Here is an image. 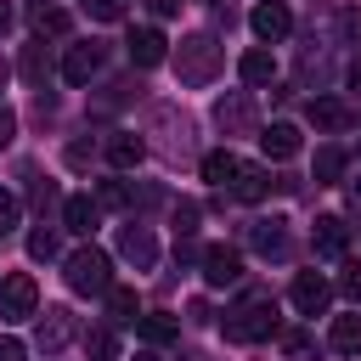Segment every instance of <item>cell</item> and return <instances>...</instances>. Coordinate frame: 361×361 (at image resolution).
I'll list each match as a JSON object with an SVG mask.
<instances>
[{
	"label": "cell",
	"instance_id": "1",
	"mask_svg": "<svg viewBox=\"0 0 361 361\" xmlns=\"http://www.w3.org/2000/svg\"><path fill=\"white\" fill-rule=\"evenodd\" d=\"M220 68H226V45H220L214 34H186V39H180V51H175L180 85H209Z\"/></svg>",
	"mask_w": 361,
	"mask_h": 361
},
{
	"label": "cell",
	"instance_id": "2",
	"mask_svg": "<svg viewBox=\"0 0 361 361\" xmlns=\"http://www.w3.org/2000/svg\"><path fill=\"white\" fill-rule=\"evenodd\" d=\"M220 327H226L231 344H259V338H271L282 327V316H276V299H243L237 310H226Z\"/></svg>",
	"mask_w": 361,
	"mask_h": 361
},
{
	"label": "cell",
	"instance_id": "3",
	"mask_svg": "<svg viewBox=\"0 0 361 361\" xmlns=\"http://www.w3.org/2000/svg\"><path fill=\"white\" fill-rule=\"evenodd\" d=\"M62 276H68L73 293H107L113 288V259L102 248H73L68 265H62Z\"/></svg>",
	"mask_w": 361,
	"mask_h": 361
},
{
	"label": "cell",
	"instance_id": "4",
	"mask_svg": "<svg viewBox=\"0 0 361 361\" xmlns=\"http://www.w3.org/2000/svg\"><path fill=\"white\" fill-rule=\"evenodd\" d=\"M28 316H39V288L28 271H11L0 282V322H28Z\"/></svg>",
	"mask_w": 361,
	"mask_h": 361
},
{
	"label": "cell",
	"instance_id": "5",
	"mask_svg": "<svg viewBox=\"0 0 361 361\" xmlns=\"http://www.w3.org/2000/svg\"><path fill=\"white\" fill-rule=\"evenodd\" d=\"M73 333H79V316H73L68 305H45V316H39V327H34V344H39L45 355H56V350L73 344Z\"/></svg>",
	"mask_w": 361,
	"mask_h": 361
},
{
	"label": "cell",
	"instance_id": "6",
	"mask_svg": "<svg viewBox=\"0 0 361 361\" xmlns=\"http://www.w3.org/2000/svg\"><path fill=\"white\" fill-rule=\"evenodd\" d=\"M237 276H243V248L209 243V248H203V282H209V288H231Z\"/></svg>",
	"mask_w": 361,
	"mask_h": 361
},
{
	"label": "cell",
	"instance_id": "7",
	"mask_svg": "<svg viewBox=\"0 0 361 361\" xmlns=\"http://www.w3.org/2000/svg\"><path fill=\"white\" fill-rule=\"evenodd\" d=\"M288 299H293V310H299V316H322V310H327V299H333V288H327V276L299 271V276H293V288H288Z\"/></svg>",
	"mask_w": 361,
	"mask_h": 361
},
{
	"label": "cell",
	"instance_id": "8",
	"mask_svg": "<svg viewBox=\"0 0 361 361\" xmlns=\"http://www.w3.org/2000/svg\"><path fill=\"white\" fill-rule=\"evenodd\" d=\"M248 28H254V34L265 39V45H276V39H282V34L293 28V11H288L282 0H259V6L248 11Z\"/></svg>",
	"mask_w": 361,
	"mask_h": 361
},
{
	"label": "cell",
	"instance_id": "9",
	"mask_svg": "<svg viewBox=\"0 0 361 361\" xmlns=\"http://www.w3.org/2000/svg\"><path fill=\"white\" fill-rule=\"evenodd\" d=\"M214 124H220L226 135H248V130H254V102H248V90L220 96V102H214Z\"/></svg>",
	"mask_w": 361,
	"mask_h": 361
},
{
	"label": "cell",
	"instance_id": "10",
	"mask_svg": "<svg viewBox=\"0 0 361 361\" xmlns=\"http://www.w3.org/2000/svg\"><path fill=\"white\" fill-rule=\"evenodd\" d=\"M164 56H169L164 28H152V23H147V28H130V62H135V68H158Z\"/></svg>",
	"mask_w": 361,
	"mask_h": 361
},
{
	"label": "cell",
	"instance_id": "11",
	"mask_svg": "<svg viewBox=\"0 0 361 361\" xmlns=\"http://www.w3.org/2000/svg\"><path fill=\"white\" fill-rule=\"evenodd\" d=\"M118 254H124L135 271H147V265L158 259V237H152L147 226H118Z\"/></svg>",
	"mask_w": 361,
	"mask_h": 361
},
{
	"label": "cell",
	"instance_id": "12",
	"mask_svg": "<svg viewBox=\"0 0 361 361\" xmlns=\"http://www.w3.org/2000/svg\"><path fill=\"white\" fill-rule=\"evenodd\" d=\"M310 243H316L322 259H344V248H350V226H344L338 214H322L316 231H310Z\"/></svg>",
	"mask_w": 361,
	"mask_h": 361
},
{
	"label": "cell",
	"instance_id": "13",
	"mask_svg": "<svg viewBox=\"0 0 361 361\" xmlns=\"http://www.w3.org/2000/svg\"><path fill=\"white\" fill-rule=\"evenodd\" d=\"M96 68H102V45H68V56H62V79L68 85H90Z\"/></svg>",
	"mask_w": 361,
	"mask_h": 361
},
{
	"label": "cell",
	"instance_id": "14",
	"mask_svg": "<svg viewBox=\"0 0 361 361\" xmlns=\"http://www.w3.org/2000/svg\"><path fill=\"white\" fill-rule=\"evenodd\" d=\"M271 192V169L265 164H237V175H231V197L237 203H259Z\"/></svg>",
	"mask_w": 361,
	"mask_h": 361
},
{
	"label": "cell",
	"instance_id": "15",
	"mask_svg": "<svg viewBox=\"0 0 361 361\" xmlns=\"http://www.w3.org/2000/svg\"><path fill=\"white\" fill-rule=\"evenodd\" d=\"M96 220H102V203H96L90 192H73V197L62 203V226H68V231L90 237V231H96Z\"/></svg>",
	"mask_w": 361,
	"mask_h": 361
},
{
	"label": "cell",
	"instance_id": "16",
	"mask_svg": "<svg viewBox=\"0 0 361 361\" xmlns=\"http://www.w3.org/2000/svg\"><path fill=\"white\" fill-rule=\"evenodd\" d=\"M310 124H316V130H350V124H355V107L338 102V96H316V102H310Z\"/></svg>",
	"mask_w": 361,
	"mask_h": 361
},
{
	"label": "cell",
	"instance_id": "17",
	"mask_svg": "<svg viewBox=\"0 0 361 361\" xmlns=\"http://www.w3.org/2000/svg\"><path fill=\"white\" fill-rule=\"evenodd\" d=\"M141 158H147V141H141V135H130V130L107 135V164H113V169H135Z\"/></svg>",
	"mask_w": 361,
	"mask_h": 361
},
{
	"label": "cell",
	"instance_id": "18",
	"mask_svg": "<svg viewBox=\"0 0 361 361\" xmlns=\"http://www.w3.org/2000/svg\"><path fill=\"white\" fill-rule=\"evenodd\" d=\"M135 333L158 350V344H175V338H180V322H175L169 310H152V316H135Z\"/></svg>",
	"mask_w": 361,
	"mask_h": 361
},
{
	"label": "cell",
	"instance_id": "19",
	"mask_svg": "<svg viewBox=\"0 0 361 361\" xmlns=\"http://www.w3.org/2000/svg\"><path fill=\"white\" fill-rule=\"evenodd\" d=\"M259 147H265V158H293V152H299V130L276 118V124L259 130Z\"/></svg>",
	"mask_w": 361,
	"mask_h": 361
},
{
	"label": "cell",
	"instance_id": "20",
	"mask_svg": "<svg viewBox=\"0 0 361 361\" xmlns=\"http://www.w3.org/2000/svg\"><path fill=\"white\" fill-rule=\"evenodd\" d=\"M237 73H243V85H271L276 79V56L271 51H243V62H237Z\"/></svg>",
	"mask_w": 361,
	"mask_h": 361
},
{
	"label": "cell",
	"instance_id": "21",
	"mask_svg": "<svg viewBox=\"0 0 361 361\" xmlns=\"http://www.w3.org/2000/svg\"><path fill=\"white\" fill-rule=\"evenodd\" d=\"M248 243H254L259 254H288V226H282V220H254V226H248Z\"/></svg>",
	"mask_w": 361,
	"mask_h": 361
},
{
	"label": "cell",
	"instance_id": "22",
	"mask_svg": "<svg viewBox=\"0 0 361 361\" xmlns=\"http://www.w3.org/2000/svg\"><path fill=\"white\" fill-rule=\"evenodd\" d=\"M327 344H333L338 355H361V316H333Z\"/></svg>",
	"mask_w": 361,
	"mask_h": 361
},
{
	"label": "cell",
	"instance_id": "23",
	"mask_svg": "<svg viewBox=\"0 0 361 361\" xmlns=\"http://www.w3.org/2000/svg\"><path fill=\"white\" fill-rule=\"evenodd\" d=\"M28 17H34V28H39V34H68V28H73V17H68L62 6H51V0H34V6H28Z\"/></svg>",
	"mask_w": 361,
	"mask_h": 361
},
{
	"label": "cell",
	"instance_id": "24",
	"mask_svg": "<svg viewBox=\"0 0 361 361\" xmlns=\"http://www.w3.org/2000/svg\"><path fill=\"white\" fill-rule=\"evenodd\" d=\"M237 164H243V158H237V152H226V147H220V152H203V180H209V186H231Z\"/></svg>",
	"mask_w": 361,
	"mask_h": 361
},
{
	"label": "cell",
	"instance_id": "25",
	"mask_svg": "<svg viewBox=\"0 0 361 361\" xmlns=\"http://www.w3.org/2000/svg\"><path fill=\"white\" fill-rule=\"evenodd\" d=\"M23 79H28L34 90H45V79H51V56H45V39H34V45L23 51Z\"/></svg>",
	"mask_w": 361,
	"mask_h": 361
},
{
	"label": "cell",
	"instance_id": "26",
	"mask_svg": "<svg viewBox=\"0 0 361 361\" xmlns=\"http://www.w3.org/2000/svg\"><path fill=\"white\" fill-rule=\"evenodd\" d=\"M338 175H344V152H338V147H322V152H316V169H310V180H316V186H333Z\"/></svg>",
	"mask_w": 361,
	"mask_h": 361
},
{
	"label": "cell",
	"instance_id": "27",
	"mask_svg": "<svg viewBox=\"0 0 361 361\" xmlns=\"http://www.w3.org/2000/svg\"><path fill=\"white\" fill-rule=\"evenodd\" d=\"M107 316H113V322H135V316H141L135 288H107Z\"/></svg>",
	"mask_w": 361,
	"mask_h": 361
},
{
	"label": "cell",
	"instance_id": "28",
	"mask_svg": "<svg viewBox=\"0 0 361 361\" xmlns=\"http://www.w3.org/2000/svg\"><path fill=\"white\" fill-rule=\"evenodd\" d=\"M85 355H90V361H113V355H118V344H113V333H107V327H96V333H85Z\"/></svg>",
	"mask_w": 361,
	"mask_h": 361
},
{
	"label": "cell",
	"instance_id": "29",
	"mask_svg": "<svg viewBox=\"0 0 361 361\" xmlns=\"http://www.w3.org/2000/svg\"><path fill=\"white\" fill-rule=\"evenodd\" d=\"M28 259H56V231H45V226H39V231L28 237Z\"/></svg>",
	"mask_w": 361,
	"mask_h": 361
},
{
	"label": "cell",
	"instance_id": "30",
	"mask_svg": "<svg viewBox=\"0 0 361 361\" xmlns=\"http://www.w3.org/2000/svg\"><path fill=\"white\" fill-rule=\"evenodd\" d=\"M96 203H107V209H124V203H130V186H124V180H102Z\"/></svg>",
	"mask_w": 361,
	"mask_h": 361
},
{
	"label": "cell",
	"instance_id": "31",
	"mask_svg": "<svg viewBox=\"0 0 361 361\" xmlns=\"http://www.w3.org/2000/svg\"><path fill=\"white\" fill-rule=\"evenodd\" d=\"M85 11H90L96 23H118V17H124V0H85Z\"/></svg>",
	"mask_w": 361,
	"mask_h": 361
},
{
	"label": "cell",
	"instance_id": "32",
	"mask_svg": "<svg viewBox=\"0 0 361 361\" xmlns=\"http://www.w3.org/2000/svg\"><path fill=\"white\" fill-rule=\"evenodd\" d=\"M175 231H180V237L197 231V203H180V209H175Z\"/></svg>",
	"mask_w": 361,
	"mask_h": 361
},
{
	"label": "cell",
	"instance_id": "33",
	"mask_svg": "<svg viewBox=\"0 0 361 361\" xmlns=\"http://www.w3.org/2000/svg\"><path fill=\"white\" fill-rule=\"evenodd\" d=\"M338 34H344L350 45H361V11H355V6H350V11L338 17Z\"/></svg>",
	"mask_w": 361,
	"mask_h": 361
},
{
	"label": "cell",
	"instance_id": "34",
	"mask_svg": "<svg viewBox=\"0 0 361 361\" xmlns=\"http://www.w3.org/2000/svg\"><path fill=\"white\" fill-rule=\"evenodd\" d=\"M338 293H344V299H361V265H344V276H338Z\"/></svg>",
	"mask_w": 361,
	"mask_h": 361
},
{
	"label": "cell",
	"instance_id": "35",
	"mask_svg": "<svg viewBox=\"0 0 361 361\" xmlns=\"http://www.w3.org/2000/svg\"><path fill=\"white\" fill-rule=\"evenodd\" d=\"M17 214H23V209H17V197H11V192H0V237L17 226Z\"/></svg>",
	"mask_w": 361,
	"mask_h": 361
},
{
	"label": "cell",
	"instance_id": "36",
	"mask_svg": "<svg viewBox=\"0 0 361 361\" xmlns=\"http://www.w3.org/2000/svg\"><path fill=\"white\" fill-rule=\"evenodd\" d=\"M0 361H28V344L6 333V338H0Z\"/></svg>",
	"mask_w": 361,
	"mask_h": 361
},
{
	"label": "cell",
	"instance_id": "37",
	"mask_svg": "<svg viewBox=\"0 0 361 361\" xmlns=\"http://www.w3.org/2000/svg\"><path fill=\"white\" fill-rule=\"evenodd\" d=\"M11 135H17V113L0 102V147H11Z\"/></svg>",
	"mask_w": 361,
	"mask_h": 361
},
{
	"label": "cell",
	"instance_id": "38",
	"mask_svg": "<svg viewBox=\"0 0 361 361\" xmlns=\"http://www.w3.org/2000/svg\"><path fill=\"white\" fill-rule=\"evenodd\" d=\"M68 164H73V169H85V164H90V147H85V141H73V147H68Z\"/></svg>",
	"mask_w": 361,
	"mask_h": 361
},
{
	"label": "cell",
	"instance_id": "39",
	"mask_svg": "<svg viewBox=\"0 0 361 361\" xmlns=\"http://www.w3.org/2000/svg\"><path fill=\"white\" fill-rule=\"evenodd\" d=\"M147 6H152V17H175L180 11V0H147Z\"/></svg>",
	"mask_w": 361,
	"mask_h": 361
},
{
	"label": "cell",
	"instance_id": "40",
	"mask_svg": "<svg viewBox=\"0 0 361 361\" xmlns=\"http://www.w3.org/2000/svg\"><path fill=\"white\" fill-rule=\"evenodd\" d=\"M344 85H350V90H355V96H361V56H355V62H350V68H344Z\"/></svg>",
	"mask_w": 361,
	"mask_h": 361
},
{
	"label": "cell",
	"instance_id": "41",
	"mask_svg": "<svg viewBox=\"0 0 361 361\" xmlns=\"http://www.w3.org/2000/svg\"><path fill=\"white\" fill-rule=\"evenodd\" d=\"M6 28H11V6L0 0V34H6Z\"/></svg>",
	"mask_w": 361,
	"mask_h": 361
},
{
	"label": "cell",
	"instance_id": "42",
	"mask_svg": "<svg viewBox=\"0 0 361 361\" xmlns=\"http://www.w3.org/2000/svg\"><path fill=\"white\" fill-rule=\"evenodd\" d=\"M6 79H11V62H6V56H0V90H6Z\"/></svg>",
	"mask_w": 361,
	"mask_h": 361
},
{
	"label": "cell",
	"instance_id": "43",
	"mask_svg": "<svg viewBox=\"0 0 361 361\" xmlns=\"http://www.w3.org/2000/svg\"><path fill=\"white\" fill-rule=\"evenodd\" d=\"M135 361H158V355H135Z\"/></svg>",
	"mask_w": 361,
	"mask_h": 361
}]
</instances>
